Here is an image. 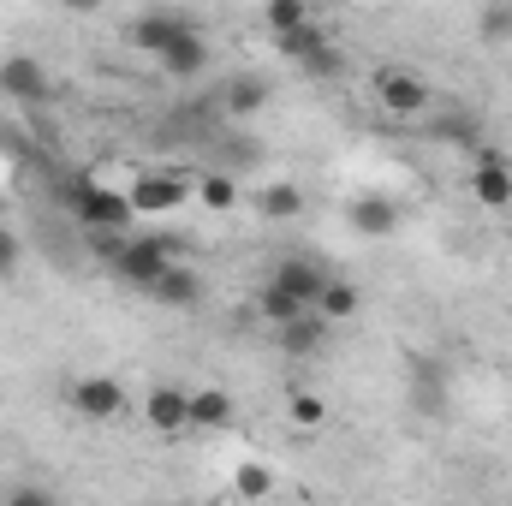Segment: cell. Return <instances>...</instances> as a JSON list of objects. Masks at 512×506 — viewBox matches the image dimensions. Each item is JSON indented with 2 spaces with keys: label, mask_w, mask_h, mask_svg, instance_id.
I'll return each mask as SVG.
<instances>
[{
  "label": "cell",
  "mask_w": 512,
  "mask_h": 506,
  "mask_svg": "<svg viewBox=\"0 0 512 506\" xmlns=\"http://www.w3.org/2000/svg\"><path fill=\"white\" fill-rule=\"evenodd\" d=\"M0 96H12V102H48L54 96V78L42 72V60H30V54H6L0 60Z\"/></svg>",
  "instance_id": "7"
},
{
  "label": "cell",
  "mask_w": 512,
  "mask_h": 506,
  "mask_svg": "<svg viewBox=\"0 0 512 506\" xmlns=\"http://www.w3.org/2000/svg\"><path fill=\"white\" fill-rule=\"evenodd\" d=\"M370 84H376V102H382L387 114H399V120H411V114L429 108V78L411 72V66H382Z\"/></svg>",
  "instance_id": "2"
},
{
  "label": "cell",
  "mask_w": 512,
  "mask_h": 506,
  "mask_svg": "<svg viewBox=\"0 0 512 506\" xmlns=\"http://www.w3.org/2000/svg\"><path fill=\"white\" fill-rule=\"evenodd\" d=\"M256 310H262V322H268V328H280V322H292V316H298V310H310V304H298L292 292H280V286L268 280V286L256 292Z\"/></svg>",
  "instance_id": "21"
},
{
  "label": "cell",
  "mask_w": 512,
  "mask_h": 506,
  "mask_svg": "<svg viewBox=\"0 0 512 506\" xmlns=\"http://www.w3.org/2000/svg\"><path fill=\"white\" fill-rule=\"evenodd\" d=\"M471 197H477L483 209H495V215H507V209H512V161L501 155V149H483V143H477Z\"/></svg>",
  "instance_id": "6"
},
{
  "label": "cell",
  "mask_w": 512,
  "mask_h": 506,
  "mask_svg": "<svg viewBox=\"0 0 512 506\" xmlns=\"http://www.w3.org/2000/svg\"><path fill=\"white\" fill-rule=\"evenodd\" d=\"M12 268H18V239L0 227V274H12Z\"/></svg>",
  "instance_id": "29"
},
{
  "label": "cell",
  "mask_w": 512,
  "mask_h": 506,
  "mask_svg": "<svg viewBox=\"0 0 512 506\" xmlns=\"http://www.w3.org/2000/svg\"><path fill=\"white\" fill-rule=\"evenodd\" d=\"M233 489H239L245 501H262V495H274V471H268V465H239Z\"/></svg>",
  "instance_id": "25"
},
{
  "label": "cell",
  "mask_w": 512,
  "mask_h": 506,
  "mask_svg": "<svg viewBox=\"0 0 512 506\" xmlns=\"http://www.w3.org/2000/svg\"><path fill=\"white\" fill-rule=\"evenodd\" d=\"M262 24L280 36V30H298V24H310V0H268L262 6Z\"/></svg>",
  "instance_id": "23"
},
{
  "label": "cell",
  "mask_w": 512,
  "mask_h": 506,
  "mask_svg": "<svg viewBox=\"0 0 512 506\" xmlns=\"http://www.w3.org/2000/svg\"><path fill=\"white\" fill-rule=\"evenodd\" d=\"M286 423H292V429H322V423H328V399L298 387V393L286 399Z\"/></svg>",
  "instance_id": "22"
},
{
  "label": "cell",
  "mask_w": 512,
  "mask_h": 506,
  "mask_svg": "<svg viewBox=\"0 0 512 506\" xmlns=\"http://www.w3.org/2000/svg\"><path fill=\"white\" fill-rule=\"evenodd\" d=\"M197 203H203L209 215H227V209L239 203V185H233V173H227V167H209V173L197 179Z\"/></svg>",
  "instance_id": "18"
},
{
  "label": "cell",
  "mask_w": 512,
  "mask_h": 506,
  "mask_svg": "<svg viewBox=\"0 0 512 506\" xmlns=\"http://www.w3.org/2000/svg\"><path fill=\"white\" fill-rule=\"evenodd\" d=\"M143 292H149L155 304H167V310H191V304L203 298V280H197V268H185V262L173 256V262H167V268L143 286Z\"/></svg>",
  "instance_id": "9"
},
{
  "label": "cell",
  "mask_w": 512,
  "mask_h": 506,
  "mask_svg": "<svg viewBox=\"0 0 512 506\" xmlns=\"http://www.w3.org/2000/svg\"><path fill=\"white\" fill-rule=\"evenodd\" d=\"M298 66H304V78H316V84H328V78H340V72H346V60H340V48H334V42H328V48H316L310 60H298Z\"/></svg>",
  "instance_id": "24"
},
{
  "label": "cell",
  "mask_w": 512,
  "mask_h": 506,
  "mask_svg": "<svg viewBox=\"0 0 512 506\" xmlns=\"http://www.w3.org/2000/svg\"><path fill=\"white\" fill-rule=\"evenodd\" d=\"M417 405H423V411H435V405H441V376H435L429 364L417 370Z\"/></svg>",
  "instance_id": "27"
},
{
  "label": "cell",
  "mask_w": 512,
  "mask_h": 506,
  "mask_svg": "<svg viewBox=\"0 0 512 506\" xmlns=\"http://www.w3.org/2000/svg\"><path fill=\"white\" fill-rule=\"evenodd\" d=\"M72 411H78L84 423H114V417L131 411V399H126V387H120L114 376H84L78 387H72Z\"/></svg>",
  "instance_id": "5"
},
{
  "label": "cell",
  "mask_w": 512,
  "mask_h": 506,
  "mask_svg": "<svg viewBox=\"0 0 512 506\" xmlns=\"http://www.w3.org/2000/svg\"><path fill=\"white\" fill-rule=\"evenodd\" d=\"M155 66H161V78H203V72H209V42H203L197 30H179V36L155 54Z\"/></svg>",
  "instance_id": "8"
},
{
  "label": "cell",
  "mask_w": 512,
  "mask_h": 506,
  "mask_svg": "<svg viewBox=\"0 0 512 506\" xmlns=\"http://www.w3.org/2000/svg\"><path fill=\"white\" fill-rule=\"evenodd\" d=\"M66 209H72V221L90 233V227H131L137 221V209H131L126 191H108V185H96V179H78L72 191H66Z\"/></svg>",
  "instance_id": "1"
},
{
  "label": "cell",
  "mask_w": 512,
  "mask_h": 506,
  "mask_svg": "<svg viewBox=\"0 0 512 506\" xmlns=\"http://www.w3.org/2000/svg\"><path fill=\"white\" fill-rule=\"evenodd\" d=\"M274 286L316 310V298H322V286H328V268H316V262H304V256H286V262H274Z\"/></svg>",
  "instance_id": "12"
},
{
  "label": "cell",
  "mask_w": 512,
  "mask_h": 506,
  "mask_svg": "<svg viewBox=\"0 0 512 506\" xmlns=\"http://www.w3.org/2000/svg\"><path fill=\"white\" fill-rule=\"evenodd\" d=\"M126 197H131L137 215H173V209L191 197V179H185V173H137Z\"/></svg>",
  "instance_id": "4"
},
{
  "label": "cell",
  "mask_w": 512,
  "mask_h": 506,
  "mask_svg": "<svg viewBox=\"0 0 512 506\" xmlns=\"http://www.w3.org/2000/svg\"><path fill=\"white\" fill-rule=\"evenodd\" d=\"M179 30H191L185 18H173V12H143L137 24H131V48H143V54H161Z\"/></svg>",
  "instance_id": "15"
},
{
  "label": "cell",
  "mask_w": 512,
  "mask_h": 506,
  "mask_svg": "<svg viewBox=\"0 0 512 506\" xmlns=\"http://www.w3.org/2000/svg\"><path fill=\"white\" fill-rule=\"evenodd\" d=\"M512 36V12H483V42H507Z\"/></svg>",
  "instance_id": "28"
},
{
  "label": "cell",
  "mask_w": 512,
  "mask_h": 506,
  "mask_svg": "<svg viewBox=\"0 0 512 506\" xmlns=\"http://www.w3.org/2000/svg\"><path fill=\"white\" fill-rule=\"evenodd\" d=\"M12 501H18V506H42V501H48V489H12Z\"/></svg>",
  "instance_id": "30"
},
{
  "label": "cell",
  "mask_w": 512,
  "mask_h": 506,
  "mask_svg": "<svg viewBox=\"0 0 512 506\" xmlns=\"http://www.w3.org/2000/svg\"><path fill=\"white\" fill-rule=\"evenodd\" d=\"M346 221H352V233H364V239H387V233H399V203L382 197V191H364V197L346 203Z\"/></svg>",
  "instance_id": "11"
},
{
  "label": "cell",
  "mask_w": 512,
  "mask_h": 506,
  "mask_svg": "<svg viewBox=\"0 0 512 506\" xmlns=\"http://www.w3.org/2000/svg\"><path fill=\"white\" fill-rule=\"evenodd\" d=\"M233 423V393L227 387H197L191 393V429H227Z\"/></svg>",
  "instance_id": "17"
},
{
  "label": "cell",
  "mask_w": 512,
  "mask_h": 506,
  "mask_svg": "<svg viewBox=\"0 0 512 506\" xmlns=\"http://www.w3.org/2000/svg\"><path fill=\"white\" fill-rule=\"evenodd\" d=\"M274 334H280V352L310 358V352H322V340H328V316H322V310H298V316L280 322Z\"/></svg>",
  "instance_id": "13"
},
{
  "label": "cell",
  "mask_w": 512,
  "mask_h": 506,
  "mask_svg": "<svg viewBox=\"0 0 512 506\" xmlns=\"http://www.w3.org/2000/svg\"><path fill=\"white\" fill-rule=\"evenodd\" d=\"M173 256H179V245H173V239H155V233H149V239H126V251L114 256L108 268H114L126 286H149V280H155Z\"/></svg>",
  "instance_id": "3"
},
{
  "label": "cell",
  "mask_w": 512,
  "mask_h": 506,
  "mask_svg": "<svg viewBox=\"0 0 512 506\" xmlns=\"http://www.w3.org/2000/svg\"><path fill=\"white\" fill-rule=\"evenodd\" d=\"M256 215H262V221H298V215H304V191L286 185V179H274V185L256 191Z\"/></svg>",
  "instance_id": "16"
},
{
  "label": "cell",
  "mask_w": 512,
  "mask_h": 506,
  "mask_svg": "<svg viewBox=\"0 0 512 506\" xmlns=\"http://www.w3.org/2000/svg\"><path fill=\"white\" fill-rule=\"evenodd\" d=\"M143 423H149L155 435H179V429H191V393H185V387H149V399H143Z\"/></svg>",
  "instance_id": "10"
},
{
  "label": "cell",
  "mask_w": 512,
  "mask_h": 506,
  "mask_svg": "<svg viewBox=\"0 0 512 506\" xmlns=\"http://www.w3.org/2000/svg\"><path fill=\"white\" fill-rule=\"evenodd\" d=\"M435 137H453V143H465V149L477 155V131H471L465 114H441V120H435Z\"/></svg>",
  "instance_id": "26"
},
{
  "label": "cell",
  "mask_w": 512,
  "mask_h": 506,
  "mask_svg": "<svg viewBox=\"0 0 512 506\" xmlns=\"http://www.w3.org/2000/svg\"><path fill=\"white\" fill-rule=\"evenodd\" d=\"M358 304H364V298H358V286H352V280H334V274H328V286H322L316 310H322L328 322H346V316H358Z\"/></svg>",
  "instance_id": "19"
},
{
  "label": "cell",
  "mask_w": 512,
  "mask_h": 506,
  "mask_svg": "<svg viewBox=\"0 0 512 506\" xmlns=\"http://www.w3.org/2000/svg\"><path fill=\"white\" fill-rule=\"evenodd\" d=\"M274 42H280V54H286V60H310L316 48H328V30L310 18V24H298V30H280Z\"/></svg>",
  "instance_id": "20"
},
{
  "label": "cell",
  "mask_w": 512,
  "mask_h": 506,
  "mask_svg": "<svg viewBox=\"0 0 512 506\" xmlns=\"http://www.w3.org/2000/svg\"><path fill=\"white\" fill-rule=\"evenodd\" d=\"M60 6H66V12H96L102 0H60Z\"/></svg>",
  "instance_id": "31"
},
{
  "label": "cell",
  "mask_w": 512,
  "mask_h": 506,
  "mask_svg": "<svg viewBox=\"0 0 512 506\" xmlns=\"http://www.w3.org/2000/svg\"><path fill=\"white\" fill-rule=\"evenodd\" d=\"M268 78H256V72H239V78H227V90H221V114L227 120H251V114H262L268 108Z\"/></svg>",
  "instance_id": "14"
}]
</instances>
